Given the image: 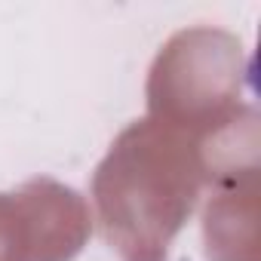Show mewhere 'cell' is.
I'll list each match as a JSON object with an SVG mask.
<instances>
[{
  "mask_svg": "<svg viewBox=\"0 0 261 261\" xmlns=\"http://www.w3.org/2000/svg\"><path fill=\"white\" fill-rule=\"evenodd\" d=\"M89 230L86 203L53 178L0 194V261H71Z\"/></svg>",
  "mask_w": 261,
  "mask_h": 261,
  "instance_id": "obj_2",
  "label": "cell"
},
{
  "mask_svg": "<svg viewBox=\"0 0 261 261\" xmlns=\"http://www.w3.org/2000/svg\"><path fill=\"white\" fill-rule=\"evenodd\" d=\"M197 157L172 129L136 120L95 172V206L123 261H166L169 240L197 200Z\"/></svg>",
  "mask_w": 261,
  "mask_h": 261,
  "instance_id": "obj_1",
  "label": "cell"
}]
</instances>
